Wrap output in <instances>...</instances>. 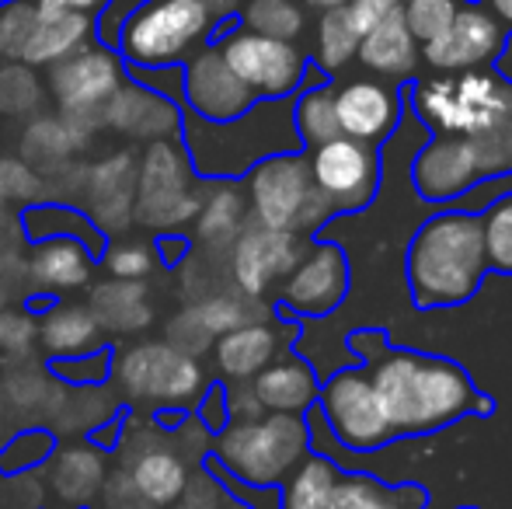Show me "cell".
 I'll return each mask as SVG.
<instances>
[{
	"instance_id": "1",
	"label": "cell",
	"mask_w": 512,
	"mask_h": 509,
	"mask_svg": "<svg viewBox=\"0 0 512 509\" xmlns=\"http://www.w3.org/2000/svg\"><path fill=\"white\" fill-rule=\"evenodd\" d=\"M373 346H377V356L366 370H370L391 436L436 433L464 415L492 412V401L453 360L411 353V349H387L380 332Z\"/></svg>"
},
{
	"instance_id": "2",
	"label": "cell",
	"mask_w": 512,
	"mask_h": 509,
	"mask_svg": "<svg viewBox=\"0 0 512 509\" xmlns=\"http://www.w3.org/2000/svg\"><path fill=\"white\" fill-rule=\"evenodd\" d=\"M488 272L481 217L436 213L408 248V286L415 307H453L474 297Z\"/></svg>"
},
{
	"instance_id": "3",
	"label": "cell",
	"mask_w": 512,
	"mask_h": 509,
	"mask_svg": "<svg viewBox=\"0 0 512 509\" xmlns=\"http://www.w3.org/2000/svg\"><path fill=\"white\" fill-rule=\"evenodd\" d=\"M213 447L216 468H227L230 478L251 489H269L307 457L310 429L300 415L290 412H269L265 419H230L216 433Z\"/></svg>"
},
{
	"instance_id": "4",
	"label": "cell",
	"mask_w": 512,
	"mask_h": 509,
	"mask_svg": "<svg viewBox=\"0 0 512 509\" xmlns=\"http://www.w3.org/2000/svg\"><path fill=\"white\" fill-rule=\"evenodd\" d=\"M213 28L196 0H143L122 18L115 49L129 67H178L206 46Z\"/></svg>"
},
{
	"instance_id": "5",
	"label": "cell",
	"mask_w": 512,
	"mask_h": 509,
	"mask_svg": "<svg viewBox=\"0 0 512 509\" xmlns=\"http://www.w3.org/2000/svg\"><path fill=\"white\" fill-rule=\"evenodd\" d=\"M279 126H290V119H286V112L279 116L276 105H262V109L251 105L244 116L227 119V123H209V119L189 112L182 119V140L189 147L185 154L192 161V171L206 178L241 175V171L255 168V161H265L272 154H293L276 140H265V136L258 140V133Z\"/></svg>"
},
{
	"instance_id": "6",
	"label": "cell",
	"mask_w": 512,
	"mask_h": 509,
	"mask_svg": "<svg viewBox=\"0 0 512 509\" xmlns=\"http://www.w3.org/2000/svg\"><path fill=\"white\" fill-rule=\"evenodd\" d=\"M415 109L439 136L481 140L492 129H499L502 119L509 116L512 84L495 74L464 70L457 77H439V81L418 84Z\"/></svg>"
},
{
	"instance_id": "7",
	"label": "cell",
	"mask_w": 512,
	"mask_h": 509,
	"mask_svg": "<svg viewBox=\"0 0 512 509\" xmlns=\"http://www.w3.org/2000/svg\"><path fill=\"white\" fill-rule=\"evenodd\" d=\"M199 199L192 185V161L175 140H154L136 161V206L133 224L147 231H175L196 220Z\"/></svg>"
},
{
	"instance_id": "8",
	"label": "cell",
	"mask_w": 512,
	"mask_h": 509,
	"mask_svg": "<svg viewBox=\"0 0 512 509\" xmlns=\"http://www.w3.org/2000/svg\"><path fill=\"white\" fill-rule=\"evenodd\" d=\"M115 381L133 401L189 405L203 391V367L171 342H136L115 360Z\"/></svg>"
},
{
	"instance_id": "9",
	"label": "cell",
	"mask_w": 512,
	"mask_h": 509,
	"mask_svg": "<svg viewBox=\"0 0 512 509\" xmlns=\"http://www.w3.org/2000/svg\"><path fill=\"white\" fill-rule=\"evenodd\" d=\"M317 412L328 419L331 433L349 450H377L394 440L387 419L380 412L377 391H373L370 370H338L328 384L317 391Z\"/></svg>"
},
{
	"instance_id": "10",
	"label": "cell",
	"mask_w": 512,
	"mask_h": 509,
	"mask_svg": "<svg viewBox=\"0 0 512 509\" xmlns=\"http://www.w3.org/2000/svg\"><path fill=\"white\" fill-rule=\"evenodd\" d=\"M126 84L122 60L105 46H81L67 60L49 67V95L63 116L98 123L105 102Z\"/></svg>"
},
{
	"instance_id": "11",
	"label": "cell",
	"mask_w": 512,
	"mask_h": 509,
	"mask_svg": "<svg viewBox=\"0 0 512 509\" xmlns=\"http://www.w3.org/2000/svg\"><path fill=\"white\" fill-rule=\"evenodd\" d=\"M310 182L328 196L335 213H356L370 206L380 182V157L370 143L335 136L310 154Z\"/></svg>"
},
{
	"instance_id": "12",
	"label": "cell",
	"mask_w": 512,
	"mask_h": 509,
	"mask_svg": "<svg viewBox=\"0 0 512 509\" xmlns=\"http://www.w3.org/2000/svg\"><path fill=\"white\" fill-rule=\"evenodd\" d=\"M220 53L255 98H286L304 81V53L286 39H269L244 28L223 39Z\"/></svg>"
},
{
	"instance_id": "13",
	"label": "cell",
	"mask_w": 512,
	"mask_h": 509,
	"mask_svg": "<svg viewBox=\"0 0 512 509\" xmlns=\"http://www.w3.org/2000/svg\"><path fill=\"white\" fill-rule=\"evenodd\" d=\"M314 189L310 182V164L300 154H272L248 171V196H251V220L272 231L297 234L300 213Z\"/></svg>"
},
{
	"instance_id": "14",
	"label": "cell",
	"mask_w": 512,
	"mask_h": 509,
	"mask_svg": "<svg viewBox=\"0 0 512 509\" xmlns=\"http://www.w3.org/2000/svg\"><path fill=\"white\" fill-rule=\"evenodd\" d=\"M182 95L189 102V112L209 123H227L255 105V95L248 84L227 67L220 49H199L185 60L182 70Z\"/></svg>"
},
{
	"instance_id": "15",
	"label": "cell",
	"mask_w": 512,
	"mask_h": 509,
	"mask_svg": "<svg viewBox=\"0 0 512 509\" xmlns=\"http://www.w3.org/2000/svg\"><path fill=\"white\" fill-rule=\"evenodd\" d=\"M122 461H126V475L133 482L136 496L143 506H161L168 509L182 496L185 482H189V464H185L182 450H171L161 443V436L133 429L129 440L122 443Z\"/></svg>"
},
{
	"instance_id": "16",
	"label": "cell",
	"mask_w": 512,
	"mask_h": 509,
	"mask_svg": "<svg viewBox=\"0 0 512 509\" xmlns=\"http://www.w3.org/2000/svg\"><path fill=\"white\" fill-rule=\"evenodd\" d=\"M84 213L105 234H122L133 224L136 206V157L129 150L108 154L98 164L84 168L81 182Z\"/></svg>"
},
{
	"instance_id": "17",
	"label": "cell",
	"mask_w": 512,
	"mask_h": 509,
	"mask_svg": "<svg viewBox=\"0 0 512 509\" xmlns=\"http://www.w3.org/2000/svg\"><path fill=\"white\" fill-rule=\"evenodd\" d=\"M300 262V245L293 231H272L262 224H244L234 238V279L248 297L265 293V286L293 272Z\"/></svg>"
},
{
	"instance_id": "18",
	"label": "cell",
	"mask_w": 512,
	"mask_h": 509,
	"mask_svg": "<svg viewBox=\"0 0 512 509\" xmlns=\"http://www.w3.org/2000/svg\"><path fill=\"white\" fill-rule=\"evenodd\" d=\"M98 123L133 140H168L182 133V112L161 91H150L143 84H122L105 102Z\"/></svg>"
},
{
	"instance_id": "19",
	"label": "cell",
	"mask_w": 512,
	"mask_h": 509,
	"mask_svg": "<svg viewBox=\"0 0 512 509\" xmlns=\"http://www.w3.org/2000/svg\"><path fill=\"white\" fill-rule=\"evenodd\" d=\"M481 178L485 168L478 147L467 136H439L415 161V189L425 199H453Z\"/></svg>"
},
{
	"instance_id": "20",
	"label": "cell",
	"mask_w": 512,
	"mask_h": 509,
	"mask_svg": "<svg viewBox=\"0 0 512 509\" xmlns=\"http://www.w3.org/2000/svg\"><path fill=\"white\" fill-rule=\"evenodd\" d=\"M349 269L345 255L335 245H317L310 255H300L283 286V304L300 314H328L345 297Z\"/></svg>"
},
{
	"instance_id": "21",
	"label": "cell",
	"mask_w": 512,
	"mask_h": 509,
	"mask_svg": "<svg viewBox=\"0 0 512 509\" xmlns=\"http://www.w3.org/2000/svg\"><path fill=\"white\" fill-rule=\"evenodd\" d=\"M502 46V32L485 11H457V18L450 21L443 35H436L432 42H425V60L439 70H471L488 63Z\"/></svg>"
},
{
	"instance_id": "22",
	"label": "cell",
	"mask_w": 512,
	"mask_h": 509,
	"mask_svg": "<svg viewBox=\"0 0 512 509\" xmlns=\"http://www.w3.org/2000/svg\"><path fill=\"white\" fill-rule=\"evenodd\" d=\"M335 116L342 136L377 143L398 126V98L384 84L352 81L342 91H335Z\"/></svg>"
},
{
	"instance_id": "23",
	"label": "cell",
	"mask_w": 512,
	"mask_h": 509,
	"mask_svg": "<svg viewBox=\"0 0 512 509\" xmlns=\"http://www.w3.org/2000/svg\"><path fill=\"white\" fill-rule=\"evenodd\" d=\"M91 265H95V252L77 238H42L28 258V276L53 293L81 290L91 279Z\"/></svg>"
},
{
	"instance_id": "24",
	"label": "cell",
	"mask_w": 512,
	"mask_h": 509,
	"mask_svg": "<svg viewBox=\"0 0 512 509\" xmlns=\"http://www.w3.org/2000/svg\"><path fill=\"white\" fill-rule=\"evenodd\" d=\"M91 129H95V123L63 116V112L49 119H35L21 136V154H25L28 164L60 171L70 154L84 150V143H91Z\"/></svg>"
},
{
	"instance_id": "25",
	"label": "cell",
	"mask_w": 512,
	"mask_h": 509,
	"mask_svg": "<svg viewBox=\"0 0 512 509\" xmlns=\"http://www.w3.org/2000/svg\"><path fill=\"white\" fill-rule=\"evenodd\" d=\"M251 391H255L258 405L269 408V412H290L300 415L304 408H310L317 401V381H314V370L300 360H279L269 363L265 370H258L251 377Z\"/></svg>"
},
{
	"instance_id": "26",
	"label": "cell",
	"mask_w": 512,
	"mask_h": 509,
	"mask_svg": "<svg viewBox=\"0 0 512 509\" xmlns=\"http://www.w3.org/2000/svg\"><path fill=\"white\" fill-rule=\"evenodd\" d=\"M213 356L223 377H230V381H251L276 356V332L269 325L248 321V325L220 335L213 342Z\"/></svg>"
},
{
	"instance_id": "27",
	"label": "cell",
	"mask_w": 512,
	"mask_h": 509,
	"mask_svg": "<svg viewBox=\"0 0 512 509\" xmlns=\"http://www.w3.org/2000/svg\"><path fill=\"white\" fill-rule=\"evenodd\" d=\"M359 60L377 74H408L418 60V42L405 25V11H391L359 39Z\"/></svg>"
},
{
	"instance_id": "28",
	"label": "cell",
	"mask_w": 512,
	"mask_h": 509,
	"mask_svg": "<svg viewBox=\"0 0 512 509\" xmlns=\"http://www.w3.org/2000/svg\"><path fill=\"white\" fill-rule=\"evenodd\" d=\"M91 28H95V18H88V14H53V18H39L25 53H21V63H28V67H53V63L67 60V56L77 53L81 46H88Z\"/></svg>"
},
{
	"instance_id": "29",
	"label": "cell",
	"mask_w": 512,
	"mask_h": 509,
	"mask_svg": "<svg viewBox=\"0 0 512 509\" xmlns=\"http://www.w3.org/2000/svg\"><path fill=\"white\" fill-rule=\"evenodd\" d=\"M49 485L63 503L84 506L105 485V457L95 447H67L49 464Z\"/></svg>"
},
{
	"instance_id": "30",
	"label": "cell",
	"mask_w": 512,
	"mask_h": 509,
	"mask_svg": "<svg viewBox=\"0 0 512 509\" xmlns=\"http://www.w3.org/2000/svg\"><path fill=\"white\" fill-rule=\"evenodd\" d=\"M88 311L95 314L98 328H112V332H140L150 325L147 290L140 286V279H112L95 286Z\"/></svg>"
},
{
	"instance_id": "31",
	"label": "cell",
	"mask_w": 512,
	"mask_h": 509,
	"mask_svg": "<svg viewBox=\"0 0 512 509\" xmlns=\"http://www.w3.org/2000/svg\"><path fill=\"white\" fill-rule=\"evenodd\" d=\"M331 509H425L418 485H384L370 475H338Z\"/></svg>"
},
{
	"instance_id": "32",
	"label": "cell",
	"mask_w": 512,
	"mask_h": 509,
	"mask_svg": "<svg viewBox=\"0 0 512 509\" xmlns=\"http://www.w3.org/2000/svg\"><path fill=\"white\" fill-rule=\"evenodd\" d=\"M39 335H42V346H46L56 360H63V356H81V353L98 349L102 328H98L95 314H91L88 307L67 304V307H53V311L46 314Z\"/></svg>"
},
{
	"instance_id": "33",
	"label": "cell",
	"mask_w": 512,
	"mask_h": 509,
	"mask_svg": "<svg viewBox=\"0 0 512 509\" xmlns=\"http://www.w3.org/2000/svg\"><path fill=\"white\" fill-rule=\"evenodd\" d=\"M25 231H28V238H35V241H42V238H77L81 245H88L95 255L102 252V231L91 224L88 213L74 210V206H67V203L28 206Z\"/></svg>"
},
{
	"instance_id": "34",
	"label": "cell",
	"mask_w": 512,
	"mask_h": 509,
	"mask_svg": "<svg viewBox=\"0 0 512 509\" xmlns=\"http://www.w3.org/2000/svg\"><path fill=\"white\" fill-rule=\"evenodd\" d=\"M335 482H338V468L328 457H304L286 475L283 509H331Z\"/></svg>"
},
{
	"instance_id": "35",
	"label": "cell",
	"mask_w": 512,
	"mask_h": 509,
	"mask_svg": "<svg viewBox=\"0 0 512 509\" xmlns=\"http://www.w3.org/2000/svg\"><path fill=\"white\" fill-rule=\"evenodd\" d=\"M244 227V199L234 185H216L213 196L203 199L196 213V234L203 245L223 248L241 234Z\"/></svg>"
},
{
	"instance_id": "36",
	"label": "cell",
	"mask_w": 512,
	"mask_h": 509,
	"mask_svg": "<svg viewBox=\"0 0 512 509\" xmlns=\"http://www.w3.org/2000/svg\"><path fill=\"white\" fill-rule=\"evenodd\" d=\"M293 129H297L300 143H307L310 150L335 140V136H342L338 116H335V91H328V88L307 91L297 102V109H293Z\"/></svg>"
},
{
	"instance_id": "37",
	"label": "cell",
	"mask_w": 512,
	"mask_h": 509,
	"mask_svg": "<svg viewBox=\"0 0 512 509\" xmlns=\"http://www.w3.org/2000/svg\"><path fill=\"white\" fill-rule=\"evenodd\" d=\"M237 14L244 18L248 32L269 35V39L290 42L304 28V11L297 0H244Z\"/></svg>"
},
{
	"instance_id": "38",
	"label": "cell",
	"mask_w": 512,
	"mask_h": 509,
	"mask_svg": "<svg viewBox=\"0 0 512 509\" xmlns=\"http://www.w3.org/2000/svg\"><path fill=\"white\" fill-rule=\"evenodd\" d=\"M356 49H359V32L352 28L349 11L345 7H328V14L317 25V60H321V67L328 70L345 67Z\"/></svg>"
},
{
	"instance_id": "39",
	"label": "cell",
	"mask_w": 512,
	"mask_h": 509,
	"mask_svg": "<svg viewBox=\"0 0 512 509\" xmlns=\"http://www.w3.org/2000/svg\"><path fill=\"white\" fill-rule=\"evenodd\" d=\"M42 105V84L32 67L21 60L0 63V112L4 116H28Z\"/></svg>"
},
{
	"instance_id": "40",
	"label": "cell",
	"mask_w": 512,
	"mask_h": 509,
	"mask_svg": "<svg viewBox=\"0 0 512 509\" xmlns=\"http://www.w3.org/2000/svg\"><path fill=\"white\" fill-rule=\"evenodd\" d=\"M481 238H485L488 269L512 276V192L481 213Z\"/></svg>"
},
{
	"instance_id": "41",
	"label": "cell",
	"mask_w": 512,
	"mask_h": 509,
	"mask_svg": "<svg viewBox=\"0 0 512 509\" xmlns=\"http://www.w3.org/2000/svg\"><path fill=\"white\" fill-rule=\"evenodd\" d=\"M35 21H39V11L32 0L0 4V60H21L35 32Z\"/></svg>"
},
{
	"instance_id": "42",
	"label": "cell",
	"mask_w": 512,
	"mask_h": 509,
	"mask_svg": "<svg viewBox=\"0 0 512 509\" xmlns=\"http://www.w3.org/2000/svg\"><path fill=\"white\" fill-rule=\"evenodd\" d=\"M196 321L206 328L209 339H220V335L234 332V328L248 325L251 321V311L241 304L237 297H227V293H216V297H206L203 304L192 307Z\"/></svg>"
},
{
	"instance_id": "43",
	"label": "cell",
	"mask_w": 512,
	"mask_h": 509,
	"mask_svg": "<svg viewBox=\"0 0 512 509\" xmlns=\"http://www.w3.org/2000/svg\"><path fill=\"white\" fill-rule=\"evenodd\" d=\"M453 18H457V4L453 0H408V11H405L408 32L422 46L436 39V35H443Z\"/></svg>"
},
{
	"instance_id": "44",
	"label": "cell",
	"mask_w": 512,
	"mask_h": 509,
	"mask_svg": "<svg viewBox=\"0 0 512 509\" xmlns=\"http://www.w3.org/2000/svg\"><path fill=\"white\" fill-rule=\"evenodd\" d=\"M42 189L46 182L32 164L0 157V203H32L42 196Z\"/></svg>"
},
{
	"instance_id": "45",
	"label": "cell",
	"mask_w": 512,
	"mask_h": 509,
	"mask_svg": "<svg viewBox=\"0 0 512 509\" xmlns=\"http://www.w3.org/2000/svg\"><path fill=\"white\" fill-rule=\"evenodd\" d=\"M157 265V248L143 241H122L105 252V269L115 279H147Z\"/></svg>"
},
{
	"instance_id": "46",
	"label": "cell",
	"mask_w": 512,
	"mask_h": 509,
	"mask_svg": "<svg viewBox=\"0 0 512 509\" xmlns=\"http://www.w3.org/2000/svg\"><path fill=\"white\" fill-rule=\"evenodd\" d=\"M108 363H112V353H108V349H91V356L81 353V356H63V360H56L53 374L60 377V381L95 387L108 377Z\"/></svg>"
},
{
	"instance_id": "47",
	"label": "cell",
	"mask_w": 512,
	"mask_h": 509,
	"mask_svg": "<svg viewBox=\"0 0 512 509\" xmlns=\"http://www.w3.org/2000/svg\"><path fill=\"white\" fill-rule=\"evenodd\" d=\"M227 503H230L227 489L203 468L196 475H189L182 496L171 503V509H227Z\"/></svg>"
},
{
	"instance_id": "48",
	"label": "cell",
	"mask_w": 512,
	"mask_h": 509,
	"mask_svg": "<svg viewBox=\"0 0 512 509\" xmlns=\"http://www.w3.org/2000/svg\"><path fill=\"white\" fill-rule=\"evenodd\" d=\"M35 339V321L18 311H0V353L21 356Z\"/></svg>"
},
{
	"instance_id": "49",
	"label": "cell",
	"mask_w": 512,
	"mask_h": 509,
	"mask_svg": "<svg viewBox=\"0 0 512 509\" xmlns=\"http://www.w3.org/2000/svg\"><path fill=\"white\" fill-rule=\"evenodd\" d=\"M345 11H349L352 28H356L359 39H363L373 25H380L387 14L398 11V0H352V4H345Z\"/></svg>"
},
{
	"instance_id": "50",
	"label": "cell",
	"mask_w": 512,
	"mask_h": 509,
	"mask_svg": "<svg viewBox=\"0 0 512 509\" xmlns=\"http://www.w3.org/2000/svg\"><path fill=\"white\" fill-rule=\"evenodd\" d=\"M168 335H171V346H178L182 353H189V356L203 353L206 342H209L206 328L199 325L196 314H192V311H185L182 318H175V325L168 328Z\"/></svg>"
},
{
	"instance_id": "51",
	"label": "cell",
	"mask_w": 512,
	"mask_h": 509,
	"mask_svg": "<svg viewBox=\"0 0 512 509\" xmlns=\"http://www.w3.org/2000/svg\"><path fill=\"white\" fill-rule=\"evenodd\" d=\"M32 4L39 18H53V14H88V18H95L112 0H32Z\"/></svg>"
},
{
	"instance_id": "52",
	"label": "cell",
	"mask_w": 512,
	"mask_h": 509,
	"mask_svg": "<svg viewBox=\"0 0 512 509\" xmlns=\"http://www.w3.org/2000/svg\"><path fill=\"white\" fill-rule=\"evenodd\" d=\"M199 422L209 429V433H220L223 426L230 422V408H227V398H223V387H209L203 405H199Z\"/></svg>"
},
{
	"instance_id": "53",
	"label": "cell",
	"mask_w": 512,
	"mask_h": 509,
	"mask_svg": "<svg viewBox=\"0 0 512 509\" xmlns=\"http://www.w3.org/2000/svg\"><path fill=\"white\" fill-rule=\"evenodd\" d=\"M102 492H105V506L108 509H136V506H143L126 471H119V475L108 478V482L102 485Z\"/></svg>"
},
{
	"instance_id": "54",
	"label": "cell",
	"mask_w": 512,
	"mask_h": 509,
	"mask_svg": "<svg viewBox=\"0 0 512 509\" xmlns=\"http://www.w3.org/2000/svg\"><path fill=\"white\" fill-rule=\"evenodd\" d=\"M199 7L213 18V25L216 21H227V18H234L237 11H241V4L244 0H196Z\"/></svg>"
},
{
	"instance_id": "55",
	"label": "cell",
	"mask_w": 512,
	"mask_h": 509,
	"mask_svg": "<svg viewBox=\"0 0 512 509\" xmlns=\"http://www.w3.org/2000/svg\"><path fill=\"white\" fill-rule=\"evenodd\" d=\"M185 248H189L185 241H178V238H175V241H168V238H164L161 245H157V252H161V262H164V265H175V262H182Z\"/></svg>"
},
{
	"instance_id": "56",
	"label": "cell",
	"mask_w": 512,
	"mask_h": 509,
	"mask_svg": "<svg viewBox=\"0 0 512 509\" xmlns=\"http://www.w3.org/2000/svg\"><path fill=\"white\" fill-rule=\"evenodd\" d=\"M488 4L495 7V14H499L502 21H509L512 25V0H488Z\"/></svg>"
},
{
	"instance_id": "57",
	"label": "cell",
	"mask_w": 512,
	"mask_h": 509,
	"mask_svg": "<svg viewBox=\"0 0 512 509\" xmlns=\"http://www.w3.org/2000/svg\"><path fill=\"white\" fill-rule=\"evenodd\" d=\"M307 4H317V7H345L349 0H307Z\"/></svg>"
},
{
	"instance_id": "58",
	"label": "cell",
	"mask_w": 512,
	"mask_h": 509,
	"mask_svg": "<svg viewBox=\"0 0 512 509\" xmlns=\"http://www.w3.org/2000/svg\"><path fill=\"white\" fill-rule=\"evenodd\" d=\"M227 509H251V506H244V503H237L234 496H230V503H227Z\"/></svg>"
},
{
	"instance_id": "59",
	"label": "cell",
	"mask_w": 512,
	"mask_h": 509,
	"mask_svg": "<svg viewBox=\"0 0 512 509\" xmlns=\"http://www.w3.org/2000/svg\"><path fill=\"white\" fill-rule=\"evenodd\" d=\"M136 509H161V506H136Z\"/></svg>"
},
{
	"instance_id": "60",
	"label": "cell",
	"mask_w": 512,
	"mask_h": 509,
	"mask_svg": "<svg viewBox=\"0 0 512 509\" xmlns=\"http://www.w3.org/2000/svg\"><path fill=\"white\" fill-rule=\"evenodd\" d=\"M0 4H11V0H0Z\"/></svg>"
},
{
	"instance_id": "61",
	"label": "cell",
	"mask_w": 512,
	"mask_h": 509,
	"mask_svg": "<svg viewBox=\"0 0 512 509\" xmlns=\"http://www.w3.org/2000/svg\"><path fill=\"white\" fill-rule=\"evenodd\" d=\"M464 509H474V506H464Z\"/></svg>"
}]
</instances>
